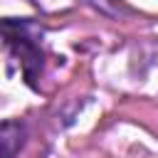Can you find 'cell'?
Wrapping results in <instances>:
<instances>
[{
    "label": "cell",
    "mask_w": 158,
    "mask_h": 158,
    "mask_svg": "<svg viewBox=\"0 0 158 158\" xmlns=\"http://www.w3.org/2000/svg\"><path fill=\"white\" fill-rule=\"evenodd\" d=\"M0 37L12 54V59L20 64L22 77L30 86H35V79L42 69L44 52H42V27L32 20L20 17H5L0 20Z\"/></svg>",
    "instance_id": "obj_1"
},
{
    "label": "cell",
    "mask_w": 158,
    "mask_h": 158,
    "mask_svg": "<svg viewBox=\"0 0 158 158\" xmlns=\"http://www.w3.org/2000/svg\"><path fill=\"white\" fill-rule=\"evenodd\" d=\"M27 131L20 121H2L0 123V158H15L25 146Z\"/></svg>",
    "instance_id": "obj_2"
}]
</instances>
